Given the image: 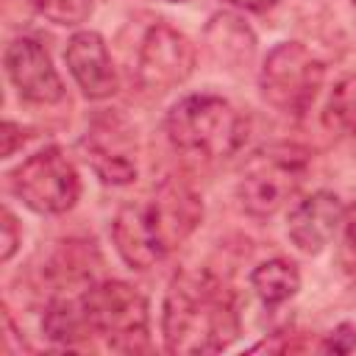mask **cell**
<instances>
[{"mask_svg":"<svg viewBox=\"0 0 356 356\" xmlns=\"http://www.w3.org/2000/svg\"><path fill=\"white\" fill-rule=\"evenodd\" d=\"M200 220V195L178 178H164L147 197L131 200L117 211L111 236L128 267L147 270L170 256L197 228Z\"/></svg>","mask_w":356,"mask_h":356,"instance_id":"6da1fadb","label":"cell"},{"mask_svg":"<svg viewBox=\"0 0 356 356\" xmlns=\"http://www.w3.org/2000/svg\"><path fill=\"white\" fill-rule=\"evenodd\" d=\"M161 334L164 348L178 356L225 350L239 337V314L231 289L203 270L178 273L164 298Z\"/></svg>","mask_w":356,"mask_h":356,"instance_id":"7a4b0ae2","label":"cell"},{"mask_svg":"<svg viewBox=\"0 0 356 356\" xmlns=\"http://www.w3.org/2000/svg\"><path fill=\"white\" fill-rule=\"evenodd\" d=\"M167 136L175 150L206 161L234 156L248 139V120L217 95H186L167 114Z\"/></svg>","mask_w":356,"mask_h":356,"instance_id":"3957f363","label":"cell"},{"mask_svg":"<svg viewBox=\"0 0 356 356\" xmlns=\"http://www.w3.org/2000/svg\"><path fill=\"white\" fill-rule=\"evenodd\" d=\"M89 331L100 334L111 350L136 353L147 348V298L125 281H100L81 295Z\"/></svg>","mask_w":356,"mask_h":356,"instance_id":"277c9868","label":"cell"},{"mask_svg":"<svg viewBox=\"0 0 356 356\" xmlns=\"http://www.w3.org/2000/svg\"><path fill=\"white\" fill-rule=\"evenodd\" d=\"M309 170V150L298 145H273L250 156L236 197L253 217H273L303 184Z\"/></svg>","mask_w":356,"mask_h":356,"instance_id":"5b68a950","label":"cell"},{"mask_svg":"<svg viewBox=\"0 0 356 356\" xmlns=\"http://www.w3.org/2000/svg\"><path fill=\"white\" fill-rule=\"evenodd\" d=\"M325 78L323 61L300 42L275 44L259 72L261 97L281 114L300 117L314 103Z\"/></svg>","mask_w":356,"mask_h":356,"instance_id":"8992f818","label":"cell"},{"mask_svg":"<svg viewBox=\"0 0 356 356\" xmlns=\"http://www.w3.org/2000/svg\"><path fill=\"white\" fill-rule=\"evenodd\" d=\"M11 192L39 214H64L81 195L75 164L58 147H44L28 156L8 175Z\"/></svg>","mask_w":356,"mask_h":356,"instance_id":"52a82bcc","label":"cell"},{"mask_svg":"<svg viewBox=\"0 0 356 356\" xmlns=\"http://www.w3.org/2000/svg\"><path fill=\"white\" fill-rule=\"evenodd\" d=\"M195 61H197L195 44L172 25L156 22L142 36L139 58H136V78L147 92L161 95L184 83L195 72Z\"/></svg>","mask_w":356,"mask_h":356,"instance_id":"ba28073f","label":"cell"},{"mask_svg":"<svg viewBox=\"0 0 356 356\" xmlns=\"http://www.w3.org/2000/svg\"><path fill=\"white\" fill-rule=\"evenodd\" d=\"M81 150L103 184L122 186V184H131L139 172L136 136L122 117H114V114L97 117L86 131V136L81 139Z\"/></svg>","mask_w":356,"mask_h":356,"instance_id":"9c48e42d","label":"cell"},{"mask_svg":"<svg viewBox=\"0 0 356 356\" xmlns=\"http://www.w3.org/2000/svg\"><path fill=\"white\" fill-rule=\"evenodd\" d=\"M6 75L19 92L22 100L31 103H58L64 97V83L50 61V53L42 47V42L31 36H17L8 42L6 56Z\"/></svg>","mask_w":356,"mask_h":356,"instance_id":"30bf717a","label":"cell"},{"mask_svg":"<svg viewBox=\"0 0 356 356\" xmlns=\"http://www.w3.org/2000/svg\"><path fill=\"white\" fill-rule=\"evenodd\" d=\"M342 211H345L342 200L328 189H317L306 195L289 209V217H286V234L292 245L309 256L320 253L334 239L342 222Z\"/></svg>","mask_w":356,"mask_h":356,"instance_id":"8fae6325","label":"cell"},{"mask_svg":"<svg viewBox=\"0 0 356 356\" xmlns=\"http://www.w3.org/2000/svg\"><path fill=\"white\" fill-rule=\"evenodd\" d=\"M64 61L89 100H106L117 92V72L108 47L97 31H75L67 42Z\"/></svg>","mask_w":356,"mask_h":356,"instance_id":"7c38bea8","label":"cell"},{"mask_svg":"<svg viewBox=\"0 0 356 356\" xmlns=\"http://www.w3.org/2000/svg\"><path fill=\"white\" fill-rule=\"evenodd\" d=\"M206 44L211 56L228 67L250 64L256 53V36L253 31L234 14H217L206 25Z\"/></svg>","mask_w":356,"mask_h":356,"instance_id":"4fadbf2b","label":"cell"},{"mask_svg":"<svg viewBox=\"0 0 356 356\" xmlns=\"http://www.w3.org/2000/svg\"><path fill=\"white\" fill-rule=\"evenodd\" d=\"M250 286L261 303L278 306L300 289V273L289 259H267L250 273Z\"/></svg>","mask_w":356,"mask_h":356,"instance_id":"5bb4252c","label":"cell"},{"mask_svg":"<svg viewBox=\"0 0 356 356\" xmlns=\"http://www.w3.org/2000/svg\"><path fill=\"white\" fill-rule=\"evenodd\" d=\"M42 328L53 342H61V345L78 342L83 337V328H89L83 309H81V298L78 300H67V298L50 300L44 320H42Z\"/></svg>","mask_w":356,"mask_h":356,"instance_id":"9a60e30c","label":"cell"},{"mask_svg":"<svg viewBox=\"0 0 356 356\" xmlns=\"http://www.w3.org/2000/svg\"><path fill=\"white\" fill-rule=\"evenodd\" d=\"M323 122L328 131L342 136H356V72L339 78L328 95Z\"/></svg>","mask_w":356,"mask_h":356,"instance_id":"2e32d148","label":"cell"},{"mask_svg":"<svg viewBox=\"0 0 356 356\" xmlns=\"http://www.w3.org/2000/svg\"><path fill=\"white\" fill-rule=\"evenodd\" d=\"M95 0H36L39 14L56 25H78L89 17Z\"/></svg>","mask_w":356,"mask_h":356,"instance_id":"e0dca14e","label":"cell"},{"mask_svg":"<svg viewBox=\"0 0 356 356\" xmlns=\"http://www.w3.org/2000/svg\"><path fill=\"white\" fill-rule=\"evenodd\" d=\"M0 259L3 261H8L14 253H17V248H19V228H17V220H14V214L8 211V209H3V222H0Z\"/></svg>","mask_w":356,"mask_h":356,"instance_id":"ac0fdd59","label":"cell"},{"mask_svg":"<svg viewBox=\"0 0 356 356\" xmlns=\"http://www.w3.org/2000/svg\"><path fill=\"white\" fill-rule=\"evenodd\" d=\"M353 348H356V325H350V323L337 325L323 345V350H334V353H350Z\"/></svg>","mask_w":356,"mask_h":356,"instance_id":"d6986e66","label":"cell"},{"mask_svg":"<svg viewBox=\"0 0 356 356\" xmlns=\"http://www.w3.org/2000/svg\"><path fill=\"white\" fill-rule=\"evenodd\" d=\"M342 242H345V250L356 256V203H350L345 211H342Z\"/></svg>","mask_w":356,"mask_h":356,"instance_id":"ffe728a7","label":"cell"},{"mask_svg":"<svg viewBox=\"0 0 356 356\" xmlns=\"http://www.w3.org/2000/svg\"><path fill=\"white\" fill-rule=\"evenodd\" d=\"M3 159H8V156H14V150L25 142V131L17 125V122H11V120H6L3 122Z\"/></svg>","mask_w":356,"mask_h":356,"instance_id":"44dd1931","label":"cell"},{"mask_svg":"<svg viewBox=\"0 0 356 356\" xmlns=\"http://www.w3.org/2000/svg\"><path fill=\"white\" fill-rule=\"evenodd\" d=\"M236 8H245V11H264V8H273L278 0H225Z\"/></svg>","mask_w":356,"mask_h":356,"instance_id":"7402d4cb","label":"cell"},{"mask_svg":"<svg viewBox=\"0 0 356 356\" xmlns=\"http://www.w3.org/2000/svg\"><path fill=\"white\" fill-rule=\"evenodd\" d=\"M170 3H186V0H170Z\"/></svg>","mask_w":356,"mask_h":356,"instance_id":"603a6c76","label":"cell"},{"mask_svg":"<svg viewBox=\"0 0 356 356\" xmlns=\"http://www.w3.org/2000/svg\"><path fill=\"white\" fill-rule=\"evenodd\" d=\"M350 3H356V0H350Z\"/></svg>","mask_w":356,"mask_h":356,"instance_id":"cb8c5ba5","label":"cell"}]
</instances>
